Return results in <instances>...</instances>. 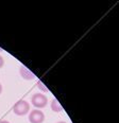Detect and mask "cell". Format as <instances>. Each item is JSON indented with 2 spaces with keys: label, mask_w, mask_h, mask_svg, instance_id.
<instances>
[{
  "label": "cell",
  "mask_w": 119,
  "mask_h": 123,
  "mask_svg": "<svg viewBox=\"0 0 119 123\" xmlns=\"http://www.w3.org/2000/svg\"><path fill=\"white\" fill-rule=\"evenodd\" d=\"M30 111V104L25 100H20V101L16 102V104L13 107V111L16 114L17 116H25L27 115Z\"/></svg>",
  "instance_id": "6da1fadb"
},
{
  "label": "cell",
  "mask_w": 119,
  "mask_h": 123,
  "mask_svg": "<svg viewBox=\"0 0 119 123\" xmlns=\"http://www.w3.org/2000/svg\"><path fill=\"white\" fill-rule=\"evenodd\" d=\"M31 101H32L33 106H35L36 108H44V107L48 104L47 97H46L45 94H43V93H35V94H33Z\"/></svg>",
  "instance_id": "7a4b0ae2"
},
{
  "label": "cell",
  "mask_w": 119,
  "mask_h": 123,
  "mask_svg": "<svg viewBox=\"0 0 119 123\" xmlns=\"http://www.w3.org/2000/svg\"><path fill=\"white\" fill-rule=\"evenodd\" d=\"M45 120V115L42 111L34 109L30 112L29 115V121L31 123H43Z\"/></svg>",
  "instance_id": "3957f363"
},
{
  "label": "cell",
  "mask_w": 119,
  "mask_h": 123,
  "mask_svg": "<svg viewBox=\"0 0 119 123\" xmlns=\"http://www.w3.org/2000/svg\"><path fill=\"white\" fill-rule=\"evenodd\" d=\"M19 73H20V75H21L22 79H25V80H28V81L33 80V79L35 78V74L33 73V72H31L29 69H28L27 67H25V66H21V67H20Z\"/></svg>",
  "instance_id": "277c9868"
},
{
  "label": "cell",
  "mask_w": 119,
  "mask_h": 123,
  "mask_svg": "<svg viewBox=\"0 0 119 123\" xmlns=\"http://www.w3.org/2000/svg\"><path fill=\"white\" fill-rule=\"evenodd\" d=\"M51 109L55 112H60V111H63V107H62V105L60 104V102L58 101V100L54 99L53 101L51 102Z\"/></svg>",
  "instance_id": "5b68a950"
},
{
  "label": "cell",
  "mask_w": 119,
  "mask_h": 123,
  "mask_svg": "<svg viewBox=\"0 0 119 123\" xmlns=\"http://www.w3.org/2000/svg\"><path fill=\"white\" fill-rule=\"evenodd\" d=\"M37 87H38V88H40L43 92H47V91H48V88H47V87H45V85H44V83H43L42 81H38V82H37Z\"/></svg>",
  "instance_id": "8992f818"
},
{
  "label": "cell",
  "mask_w": 119,
  "mask_h": 123,
  "mask_svg": "<svg viewBox=\"0 0 119 123\" xmlns=\"http://www.w3.org/2000/svg\"><path fill=\"white\" fill-rule=\"evenodd\" d=\"M3 65H4V60H3V57L0 55V68H1Z\"/></svg>",
  "instance_id": "52a82bcc"
},
{
  "label": "cell",
  "mask_w": 119,
  "mask_h": 123,
  "mask_svg": "<svg viewBox=\"0 0 119 123\" xmlns=\"http://www.w3.org/2000/svg\"><path fill=\"white\" fill-rule=\"evenodd\" d=\"M0 123H10V122L7 121V120H1V121H0Z\"/></svg>",
  "instance_id": "ba28073f"
},
{
  "label": "cell",
  "mask_w": 119,
  "mask_h": 123,
  "mask_svg": "<svg viewBox=\"0 0 119 123\" xmlns=\"http://www.w3.org/2000/svg\"><path fill=\"white\" fill-rule=\"evenodd\" d=\"M1 92H2V85L0 84V94H1Z\"/></svg>",
  "instance_id": "9c48e42d"
},
{
  "label": "cell",
  "mask_w": 119,
  "mask_h": 123,
  "mask_svg": "<svg viewBox=\"0 0 119 123\" xmlns=\"http://www.w3.org/2000/svg\"><path fill=\"white\" fill-rule=\"evenodd\" d=\"M58 123H66V122H64V121H61V122H58Z\"/></svg>",
  "instance_id": "30bf717a"
},
{
  "label": "cell",
  "mask_w": 119,
  "mask_h": 123,
  "mask_svg": "<svg viewBox=\"0 0 119 123\" xmlns=\"http://www.w3.org/2000/svg\"><path fill=\"white\" fill-rule=\"evenodd\" d=\"M0 51H2V49H1V48H0Z\"/></svg>",
  "instance_id": "8fae6325"
}]
</instances>
